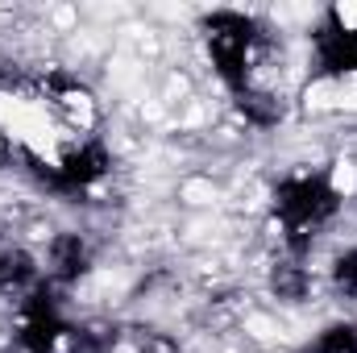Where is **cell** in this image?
<instances>
[{
    "label": "cell",
    "instance_id": "1",
    "mask_svg": "<svg viewBox=\"0 0 357 353\" xmlns=\"http://www.w3.org/2000/svg\"><path fill=\"white\" fill-rule=\"evenodd\" d=\"M274 220L282 229V246L291 258H303L312 250V237L341 212V191L328 175H291L274 187Z\"/></svg>",
    "mask_w": 357,
    "mask_h": 353
},
{
    "label": "cell",
    "instance_id": "2",
    "mask_svg": "<svg viewBox=\"0 0 357 353\" xmlns=\"http://www.w3.org/2000/svg\"><path fill=\"white\" fill-rule=\"evenodd\" d=\"M204 46H208V59H212L216 75L233 91L254 84L258 67L270 54L266 29L245 13H212L204 21Z\"/></svg>",
    "mask_w": 357,
    "mask_h": 353
},
{
    "label": "cell",
    "instance_id": "3",
    "mask_svg": "<svg viewBox=\"0 0 357 353\" xmlns=\"http://www.w3.org/2000/svg\"><path fill=\"white\" fill-rule=\"evenodd\" d=\"M33 96L54 112V121L59 125H67L71 133H79V137H91V129H96V121H100V104H96V96L84 80H75L71 71H42V75H33Z\"/></svg>",
    "mask_w": 357,
    "mask_h": 353
},
{
    "label": "cell",
    "instance_id": "4",
    "mask_svg": "<svg viewBox=\"0 0 357 353\" xmlns=\"http://www.w3.org/2000/svg\"><path fill=\"white\" fill-rule=\"evenodd\" d=\"M312 50H316V75L324 80L357 75V13L328 8L320 29L312 33Z\"/></svg>",
    "mask_w": 357,
    "mask_h": 353
},
{
    "label": "cell",
    "instance_id": "5",
    "mask_svg": "<svg viewBox=\"0 0 357 353\" xmlns=\"http://www.w3.org/2000/svg\"><path fill=\"white\" fill-rule=\"evenodd\" d=\"M29 163H33L38 175L50 179L63 191H84V187H91V183H100V179L108 175V150L96 137H79V142L63 146L59 158H50V163H42V158L29 154Z\"/></svg>",
    "mask_w": 357,
    "mask_h": 353
},
{
    "label": "cell",
    "instance_id": "6",
    "mask_svg": "<svg viewBox=\"0 0 357 353\" xmlns=\"http://www.w3.org/2000/svg\"><path fill=\"white\" fill-rule=\"evenodd\" d=\"M91 266V246L88 237H79V233H59L54 241H50V254H46V274L54 278V283H75V278H84Z\"/></svg>",
    "mask_w": 357,
    "mask_h": 353
},
{
    "label": "cell",
    "instance_id": "7",
    "mask_svg": "<svg viewBox=\"0 0 357 353\" xmlns=\"http://www.w3.org/2000/svg\"><path fill=\"white\" fill-rule=\"evenodd\" d=\"M270 287H274L278 299H303L307 287H312V274H307V266L299 262V258H282L270 270Z\"/></svg>",
    "mask_w": 357,
    "mask_h": 353
},
{
    "label": "cell",
    "instance_id": "8",
    "mask_svg": "<svg viewBox=\"0 0 357 353\" xmlns=\"http://www.w3.org/2000/svg\"><path fill=\"white\" fill-rule=\"evenodd\" d=\"M312 353H357V324H333V329H324Z\"/></svg>",
    "mask_w": 357,
    "mask_h": 353
},
{
    "label": "cell",
    "instance_id": "9",
    "mask_svg": "<svg viewBox=\"0 0 357 353\" xmlns=\"http://www.w3.org/2000/svg\"><path fill=\"white\" fill-rule=\"evenodd\" d=\"M333 283H337V291H345V295H357V250L341 254V258L333 262Z\"/></svg>",
    "mask_w": 357,
    "mask_h": 353
},
{
    "label": "cell",
    "instance_id": "10",
    "mask_svg": "<svg viewBox=\"0 0 357 353\" xmlns=\"http://www.w3.org/2000/svg\"><path fill=\"white\" fill-rule=\"evenodd\" d=\"M137 353H178V345L171 337H142L137 341Z\"/></svg>",
    "mask_w": 357,
    "mask_h": 353
},
{
    "label": "cell",
    "instance_id": "11",
    "mask_svg": "<svg viewBox=\"0 0 357 353\" xmlns=\"http://www.w3.org/2000/svg\"><path fill=\"white\" fill-rule=\"evenodd\" d=\"M8 158V137H4V129H0V163Z\"/></svg>",
    "mask_w": 357,
    "mask_h": 353
}]
</instances>
